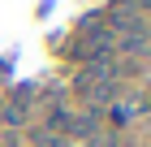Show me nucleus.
Returning <instances> with one entry per match:
<instances>
[{
	"label": "nucleus",
	"mask_w": 151,
	"mask_h": 147,
	"mask_svg": "<svg viewBox=\"0 0 151 147\" xmlns=\"http://www.w3.org/2000/svg\"><path fill=\"white\" fill-rule=\"evenodd\" d=\"M142 113H147V100H138V95H116L112 100V121L116 125L134 121V117H142Z\"/></svg>",
	"instance_id": "nucleus-1"
},
{
	"label": "nucleus",
	"mask_w": 151,
	"mask_h": 147,
	"mask_svg": "<svg viewBox=\"0 0 151 147\" xmlns=\"http://www.w3.org/2000/svg\"><path fill=\"white\" fill-rule=\"evenodd\" d=\"M82 95H86V104L99 113V104H112L116 95H121V87H116V78H99V82H91V87L82 91Z\"/></svg>",
	"instance_id": "nucleus-2"
}]
</instances>
